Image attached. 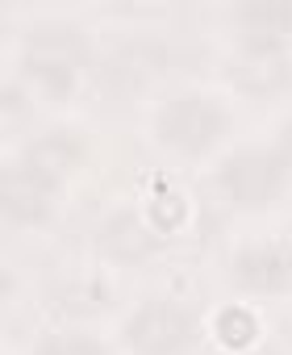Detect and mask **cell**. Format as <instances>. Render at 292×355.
I'll use <instances>...</instances> for the list:
<instances>
[{
    "label": "cell",
    "mask_w": 292,
    "mask_h": 355,
    "mask_svg": "<svg viewBox=\"0 0 292 355\" xmlns=\"http://www.w3.org/2000/svg\"><path fill=\"white\" fill-rule=\"evenodd\" d=\"M238 276L255 288H284L292 280V259H284L280 251H250L238 259Z\"/></svg>",
    "instance_id": "cell-4"
},
{
    "label": "cell",
    "mask_w": 292,
    "mask_h": 355,
    "mask_svg": "<svg viewBox=\"0 0 292 355\" xmlns=\"http://www.w3.org/2000/svg\"><path fill=\"white\" fill-rule=\"evenodd\" d=\"M221 180H226V189H230L238 201L259 205V201H267V197L280 189L284 167H280L271 155H242V159H234V163L226 167Z\"/></svg>",
    "instance_id": "cell-3"
},
{
    "label": "cell",
    "mask_w": 292,
    "mask_h": 355,
    "mask_svg": "<svg viewBox=\"0 0 292 355\" xmlns=\"http://www.w3.org/2000/svg\"><path fill=\"white\" fill-rule=\"evenodd\" d=\"M159 222H180V201L172 197V205H159Z\"/></svg>",
    "instance_id": "cell-7"
},
{
    "label": "cell",
    "mask_w": 292,
    "mask_h": 355,
    "mask_svg": "<svg viewBox=\"0 0 292 355\" xmlns=\"http://www.w3.org/2000/svg\"><path fill=\"white\" fill-rule=\"evenodd\" d=\"M129 338L134 347L142 351H151V355H167V351H180L188 338H192V322L180 305L172 301H155V305H146L134 326H129Z\"/></svg>",
    "instance_id": "cell-1"
},
{
    "label": "cell",
    "mask_w": 292,
    "mask_h": 355,
    "mask_svg": "<svg viewBox=\"0 0 292 355\" xmlns=\"http://www.w3.org/2000/svg\"><path fill=\"white\" fill-rule=\"evenodd\" d=\"M221 121H226L221 109H217L213 101H201V96H188V101L172 105V109L163 113V130H167V138L180 142V146H188V150L209 146V142L221 134Z\"/></svg>",
    "instance_id": "cell-2"
},
{
    "label": "cell",
    "mask_w": 292,
    "mask_h": 355,
    "mask_svg": "<svg viewBox=\"0 0 292 355\" xmlns=\"http://www.w3.org/2000/svg\"><path fill=\"white\" fill-rule=\"evenodd\" d=\"M250 330H255V322H250L246 309H226V313H221V338H226V343L242 347V343H250Z\"/></svg>",
    "instance_id": "cell-5"
},
{
    "label": "cell",
    "mask_w": 292,
    "mask_h": 355,
    "mask_svg": "<svg viewBox=\"0 0 292 355\" xmlns=\"http://www.w3.org/2000/svg\"><path fill=\"white\" fill-rule=\"evenodd\" d=\"M42 355H100L88 338H55Z\"/></svg>",
    "instance_id": "cell-6"
}]
</instances>
